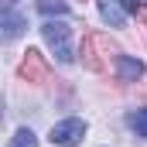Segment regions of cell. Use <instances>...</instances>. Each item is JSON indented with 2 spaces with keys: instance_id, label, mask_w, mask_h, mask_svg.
<instances>
[{
  "instance_id": "obj_1",
  "label": "cell",
  "mask_w": 147,
  "mask_h": 147,
  "mask_svg": "<svg viewBox=\"0 0 147 147\" xmlns=\"http://www.w3.org/2000/svg\"><path fill=\"white\" fill-rule=\"evenodd\" d=\"M82 65L89 69V72H106V65H110V58L116 62L120 58V45L113 41L106 31H86L82 34Z\"/></svg>"
},
{
  "instance_id": "obj_2",
  "label": "cell",
  "mask_w": 147,
  "mask_h": 147,
  "mask_svg": "<svg viewBox=\"0 0 147 147\" xmlns=\"http://www.w3.org/2000/svg\"><path fill=\"white\" fill-rule=\"evenodd\" d=\"M41 34H45V41H48V48L55 51V58L58 62H72L75 51H72V28L65 24V21H45L41 24Z\"/></svg>"
},
{
  "instance_id": "obj_3",
  "label": "cell",
  "mask_w": 147,
  "mask_h": 147,
  "mask_svg": "<svg viewBox=\"0 0 147 147\" xmlns=\"http://www.w3.org/2000/svg\"><path fill=\"white\" fill-rule=\"evenodd\" d=\"M17 79H21V82H31V86H45V82L51 79V65L45 62V55H41L38 48H28V51H24L21 65H17Z\"/></svg>"
},
{
  "instance_id": "obj_4",
  "label": "cell",
  "mask_w": 147,
  "mask_h": 147,
  "mask_svg": "<svg viewBox=\"0 0 147 147\" xmlns=\"http://www.w3.org/2000/svg\"><path fill=\"white\" fill-rule=\"evenodd\" d=\"M86 120H62V123H55L51 127V144H58V147H75L82 137H86Z\"/></svg>"
},
{
  "instance_id": "obj_5",
  "label": "cell",
  "mask_w": 147,
  "mask_h": 147,
  "mask_svg": "<svg viewBox=\"0 0 147 147\" xmlns=\"http://www.w3.org/2000/svg\"><path fill=\"white\" fill-rule=\"evenodd\" d=\"M99 3V14H103V21L113 24V28H120L123 21H127V7L120 3V0H96Z\"/></svg>"
},
{
  "instance_id": "obj_6",
  "label": "cell",
  "mask_w": 147,
  "mask_h": 147,
  "mask_svg": "<svg viewBox=\"0 0 147 147\" xmlns=\"http://www.w3.org/2000/svg\"><path fill=\"white\" fill-rule=\"evenodd\" d=\"M116 75H120V82H137V79L144 75V65H140L137 58L120 55V58H116Z\"/></svg>"
},
{
  "instance_id": "obj_7",
  "label": "cell",
  "mask_w": 147,
  "mask_h": 147,
  "mask_svg": "<svg viewBox=\"0 0 147 147\" xmlns=\"http://www.w3.org/2000/svg\"><path fill=\"white\" fill-rule=\"evenodd\" d=\"M0 28H3V38L10 41V38H17L28 24H24V17L17 14V10H3V21H0Z\"/></svg>"
},
{
  "instance_id": "obj_8",
  "label": "cell",
  "mask_w": 147,
  "mask_h": 147,
  "mask_svg": "<svg viewBox=\"0 0 147 147\" xmlns=\"http://www.w3.org/2000/svg\"><path fill=\"white\" fill-rule=\"evenodd\" d=\"M38 10L48 14V17H51V14H55V17H65V14H69L65 0H38Z\"/></svg>"
},
{
  "instance_id": "obj_9",
  "label": "cell",
  "mask_w": 147,
  "mask_h": 147,
  "mask_svg": "<svg viewBox=\"0 0 147 147\" xmlns=\"http://www.w3.org/2000/svg\"><path fill=\"white\" fill-rule=\"evenodd\" d=\"M14 147H38V137L28 130V127H21V130L14 134Z\"/></svg>"
},
{
  "instance_id": "obj_10",
  "label": "cell",
  "mask_w": 147,
  "mask_h": 147,
  "mask_svg": "<svg viewBox=\"0 0 147 147\" xmlns=\"http://www.w3.org/2000/svg\"><path fill=\"white\" fill-rule=\"evenodd\" d=\"M130 127L137 130V137H147V110H137V113H130Z\"/></svg>"
},
{
  "instance_id": "obj_11",
  "label": "cell",
  "mask_w": 147,
  "mask_h": 147,
  "mask_svg": "<svg viewBox=\"0 0 147 147\" xmlns=\"http://www.w3.org/2000/svg\"><path fill=\"white\" fill-rule=\"evenodd\" d=\"M134 14H137V17H140V24H144V28H147V3H140V7H137V10H134Z\"/></svg>"
},
{
  "instance_id": "obj_12",
  "label": "cell",
  "mask_w": 147,
  "mask_h": 147,
  "mask_svg": "<svg viewBox=\"0 0 147 147\" xmlns=\"http://www.w3.org/2000/svg\"><path fill=\"white\" fill-rule=\"evenodd\" d=\"M120 3H123V7H127V10H137V7H140V3H144V0H120Z\"/></svg>"
},
{
  "instance_id": "obj_13",
  "label": "cell",
  "mask_w": 147,
  "mask_h": 147,
  "mask_svg": "<svg viewBox=\"0 0 147 147\" xmlns=\"http://www.w3.org/2000/svg\"><path fill=\"white\" fill-rule=\"evenodd\" d=\"M14 3H17V0H3V10H14Z\"/></svg>"
}]
</instances>
